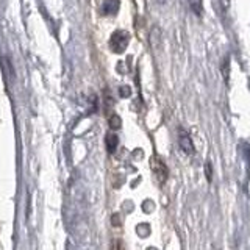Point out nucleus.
<instances>
[{
	"mask_svg": "<svg viewBox=\"0 0 250 250\" xmlns=\"http://www.w3.org/2000/svg\"><path fill=\"white\" fill-rule=\"evenodd\" d=\"M113 250H124V249H122V246H121V244H116Z\"/></svg>",
	"mask_w": 250,
	"mask_h": 250,
	"instance_id": "nucleus-8",
	"label": "nucleus"
},
{
	"mask_svg": "<svg viewBox=\"0 0 250 250\" xmlns=\"http://www.w3.org/2000/svg\"><path fill=\"white\" fill-rule=\"evenodd\" d=\"M152 167H153V172L158 177L160 182H164V180L167 178V167L164 166V163L158 158H153L152 160Z\"/></svg>",
	"mask_w": 250,
	"mask_h": 250,
	"instance_id": "nucleus-2",
	"label": "nucleus"
},
{
	"mask_svg": "<svg viewBox=\"0 0 250 250\" xmlns=\"http://www.w3.org/2000/svg\"><path fill=\"white\" fill-rule=\"evenodd\" d=\"M117 8H119V3H117V0L114 2V5H109V2H106V5H105V13L114 14L117 11Z\"/></svg>",
	"mask_w": 250,
	"mask_h": 250,
	"instance_id": "nucleus-6",
	"label": "nucleus"
},
{
	"mask_svg": "<svg viewBox=\"0 0 250 250\" xmlns=\"http://www.w3.org/2000/svg\"><path fill=\"white\" fill-rule=\"evenodd\" d=\"M130 41V36L127 31H116V33L109 39V49L116 53H122L125 49H127Z\"/></svg>",
	"mask_w": 250,
	"mask_h": 250,
	"instance_id": "nucleus-1",
	"label": "nucleus"
},
{
	"mask_svg": "<svg viewBox=\"0 0 250 250\" xmlns=\"http://www.w3.org/2000/svg\"><path fill=\"white\" fill-rule=\"evenodd\" d=\"M178 141H180V147H182V150H183L185 153L191 155V153L194 152L192 141H191L189 136H188V133H186V131H180V138H178Z\"/></svg>",
	"mask_w": 250,
	"mask_h": 250,
	"instance_id": "nucleus-3",
	"label": "nucleus"
},
{
	"mask_svg": "<svg viewBox=\"0 0 250 250\" xmlns=\"http://www.w3.org/2000/svg\"><path fill=\"white\" fill-rule=\"evenodd\" d=\"M188 2H189V6L192 8V11L197 16H200V13H202V0H188Z\"/></svg>",
	"mask_w": 250,
	"mask_h": 250,
	"instance_id": "nucleus-5",
	"label": "nucleus"
},
{
	"mask_svg": "<svg viewBox=\"0 0 250 250\" xmlns=\"http://www.w3.org/2000/svg\"><path fill=\"white\" fill-rule=\"evenodd\" d=\"M109 127H111L113 130H116V128H119L121 127V119L117 116H113L111 117V121H109Z\"/></svg>",
	"mask_w": 250,
	"mask_h": 250,
	"instance_id": "nucleus-7",
	"label": "nucleus"
},
{
	"mask_svg": "<svg viewBox=\"0 0 250 250\" xmlns=\"http://www.w3.org/2000/svg\"><path fill=\"white\" fill-rule=\"evenodd\" d=\"M106 147H108L109 152H114L116 150V147H117V136L113 135V133L106 136Z\"/></svg>",
	"mask_w": 250,
	"mask_h": 250,
	"instance_id": "nucleus-4",
	"label": "nucleus"
}]
</instances>
